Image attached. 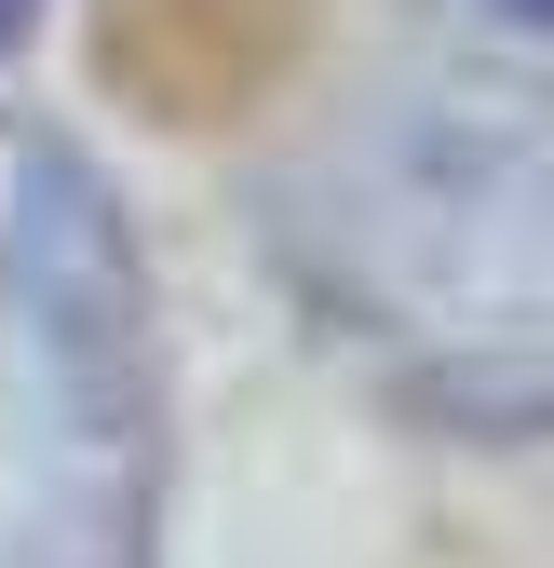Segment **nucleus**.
I'll use <instances>...</instances> for the list:
<instances>
[{
	"instance_id": "nucleus-1",
	"label": "nucleus",
	"mask_w": 554,
	"mask_h": 568,
	"mask_svg": "<svg viewBox=\"0 0 554 568\" xmlns=\"http://www.w3.org/2000/svg\"><path fill=\"white\" fill-rule=\"evenodd\" d=\"M285 271L460 434H554V82L420 68L285 176Z\"/></svg>"
},
{
	"instance_id": "nucleus-2",
	"label": "nucleus",
	"mask_w": 554,
	"mask_h": 568,
	"mask_svg": "<svg viewBox=\"0 0 554 568\" xmlns=\"http://www.w3.org/2000/svg\"><path fill=\"white\" fill-rule=\"evenodd\" d=\"M163 352L122 203L68 135L0 109V568H150Z\"/></svg>"
},
{
	"instance_id": "nucleus-3",
	"label": "nucleus",
	"mask_w": 554,
	"mask_h": 568,
	"mask_svg": "<svg viewBox=\"0 0 554 568\" xmlns=\"http://www.w3.org/2000/svg\"><path fill=\"white\" fill-rule=\"evenodd\" d=\"M28 28H41V0H0V54H14V41H28Z\"/></svg>"
},
{
	"instance_id": "nucleus-4",
	"label": "nucleus",
	"mask_w": 554,
	"mask_h": 568,
	"mask_svg": "<svg viewBox=\"0 0 554 568\" xmlns=\"http://www.w3.org/2000/svg\"><path fill=\"white\" fill-rule=\"evenodd\" d=\"M501 14H514V28H554V0H501Z\"/></svg>"
}]
</instances>
